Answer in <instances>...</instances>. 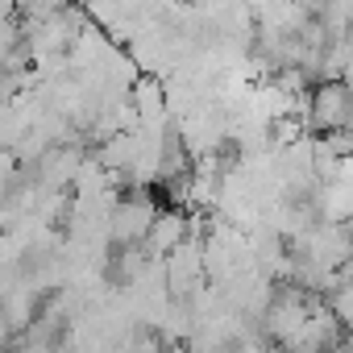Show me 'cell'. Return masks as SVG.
Returning a JSON list of instances; mask_svg holds the SVG:
<instances>
[{"label":"cell","instance_id":"277c9868","mask_svg":"<svg viewBox=\"0 0 353 353\" xmlns=\"http://www.w3.org/2000/svg\"><path fill=\"white\" fill-rule=\"evenodd\" d=\"M129 100L137 104L141 125H162V121H166L170 96H166V83H162L158 75H137V83L129 88Z\"/></svg>","mask_w":353,"mask_h":353},{"label":"cell","instance_id":"3957f363","mask_svg":"<svg viewBox=\"0 0 353 353\" xmlns=\"http://www.w3.org/2000/svg\"><path fill=\"white\" fill-rule=\"evenodd\" d=\"M188 237H192V229H188V208H183V204H170V208H158V216H154V225H150V233H145V250H150L154 258H166L170 250H179Z\"/></svg>","mask_w":353,"mask_h":353},{"label":"cell","instance_id":"7a4b0ae2","mask_svg":"<svg viewBox=\"0 0 353 353\" xmlns=\"http://www.w3.org/2000/svg\"><path fill=\"white\" fill-rule=\"evenodd\" d=\"M154 216H158V208H154V200H150L145 192L121 200V204L112 208V216H108V237H112V245H117V241H145Z\"/></svg>","mask_w":353,"mask_h":353},{"label":"cell","instance_id":"6da1fadb","mask_svg":"<svg viewBox=\"0 0 353 353\" xmlns=\"http://www.w3.org/2000/svg\"><path fill=\"white\" fill-rule=\"evenodd\" d=\"M307 125L316 133L353 125V88L345 79H320L312 88V104H307Z\"/></svg>","mask_w":353,"mask_h":353}]
</instances>
